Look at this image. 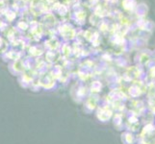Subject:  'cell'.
<instances>
[{
  "mask_svg": "<svg viewBox=\"0 0 155 144\" xmlns=\"http://www.w3.org/2000/svg\"><path fill=\"white\" fill-rule=\"evenodd\" d=\"M136 136L137 144H155V124L146 123Z\"/></svg>",
  "mask_w": 155,
  "mask_h": 144,
  "instance_id": "1",
  "label": "cell"
},
{
  "mask_svg": "<svg viewBox=\"0 0 155 144\" xmlns=\"http://www.w3.org/2000/svg\"><path fill=\"white\" fill-rule=\"evenodd\" d=\"M147 111V103L141 99H132L130 101V107H129V113L133 114L137 116H143Z\"/></svg>",
  "mask_w": 155,
  "mask_h": 144,
  "instance_id": "2",
  "label": "cell"
},
{
  "mask_svg": "<svg viewBox=\"0 0 155 144\" xmlns=\"http://www.w3.org/2000/svg\"><path fill=\"white\" fill-rule=\"evenodd\" d=\"M147 89V85H146L143 82H135L132 86L128 88L127 90V95H129L133 99H138L140 98L142 95L146 94Z\"/></svg>",
  "mask_w": 155,
  "mask_h": 144,
  "instance_id": "3",
  "label": "cell"
},
{
  "mask_svg": "<svg viewBox=\"0 0 155 144\" xmlns=\"http://www.w3.org/2000/svg\"><path fill=\"white\" fill-rule=\"evenodd\" d=\"M125 128H126V131L132 132V133H134V134L135 133H138L142 128V121L140 119V117L129 113V114L127 116L126 122H125Z\"/></svg>",
  "mask_w": 155,
  "mask_h": 144,
  "instance_id": "4",
  "label": "cell"
},
{
  "mask_svg": "<svg viewBox=\"0 0 155 144\" xmlns=\"http://www.w3.org/2000/svg\"><path fill=\"white\" fill-rule=\"evenodd\" d=\"M114 115V110L109 105L99 106L97 110V117L100 122L109 121Z\"/></svg>",
  "mask_w": 155,
  "mask_h": 144,
  "instance_id": "5",
  "label": "cell"
},
{
  "mask_svg": "<svg viewBox=\"0 0 155 144\" xmlns=\"http://www.w3.org/2000/svg\"><path fill=\"white\" fill-rule=\"evenodd\" d=\"M121 141L124 144H136L137 137L134 133L125 131L121 134Z\"/></svg>",
  "mask_w": 155,
  "mask_h": 144,
  "instance_id": "6",
  "label": "cell"
},
{
  "mask_svg": "<svg viewBox=\"0 0 155 144\" xmlns=\"http://www.w3.org/2000/svg\"><path fill=\"white\" fill-rule=\"evenodd\" d=\"M113 124L117 130H121L124 127V114L122 113H116L113 115Z\"/></svg>",
  "mask_w": 155,
  "mask_h": 144,
  "instance_id": "7",
  "label": "cell"
},
{
  "mask_svg": "<svg viewBox=\"0 0 155 144\" xmlns=\"http://www.w3.org/2000/svg\"><path fill=\"white\" fill-rule=\"evenodd\" d=\"M97 103H98V97L95 95H93L87 99L86 103H85V108L88 110L92 111L97 108Z\"/></svg>",
  "mask_w": 155,
  "mask_h": 144,
  "instance_id": "8",
  "label": "cell"
},
{
  "mask_svg": "<svg viewBox=\"0 0 155 144\" xmlns=\"http://www.w3.org/2000/svg\"><path fill=\"white\" fill-rule=\"evenodd\" d=\"M100 89H101V84H97H97L95 83H93V85H92V91L93 93H97V92H99L100 91Z\"/></svg>",
  "mask_w": 155,
  "mask_h": 144,
  "instance_id": "9",
  "label": "cell"
},
{
  "mask_svg": "<svg viewBox=\"0 0 155 144\" xmlns=\"http://www.w3.org/2000/svg\"><path fill=\"white\" fill-rule=\"evenodd\" d=\"M154 124H155V123H154Z\"/></svg>",
  "mask_w": 155,
  "mask_h": 144,
  "instance_id": "10",
  "label": "cell"
}]
</instances>
